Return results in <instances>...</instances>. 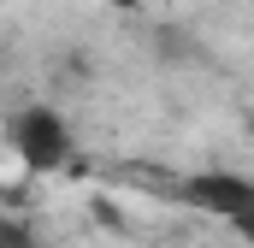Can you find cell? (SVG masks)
<instances>
[{"label":"cell","mask_w":254,"mask_h":248,"mask_svg":"<svg viewBox=\"0 0 254 248\" xmlns=\"http://www.w3.org/2000/svg\"><path fill=\"white\" fill-rule=\"evenodd\" d=\"M0 248H42V243H36L30 219H6V213H0Z\"/></svg>","instance_id":"3957f363"},{"label":"cell","mask_w":254,"mask_h":248,"mask_svg":"<svg viewBox=\"0 0 254 248\" xmlns=\"http://www.w3.org/2000/svg\"><path fill=\"white\" fill-rule=\"evenodd\" d=\"M225 248H243V243H225Z\"/></svg>","instance_id":"52a82bcc"},{"label":"cell","mask_w":254,"mask_h":248,"mask_svg":"<svg viewBox=\"0 0 254 248\" xmlns=\"http://www.w3.org/2000/svg\"><path fill=\"white\" fill-rule=\"evenodd\" d=\"M6 142H12V154H18L30 172H60V166H71V154H77L65 113L60 107H42V101L18 107V113L6 119Z\"/></svg>","instance_id":"6da1fadb"},{"label":"cell","mask_w":254,"mask_h":248,"mask_svg":"<svg viewBox=\"0 0 254 248\" xmlns=\"http://www.w3.org/2000/svg\"><path fill=\"white\" fill-rule=\"evenodd\" d=\"M95 225H107V231H119L125 219H119V207H107V201H95Z\"/></svg>","instance_id":"5b68a950"},{"label":"cell","mask_w":254,"mask_h":248,"mask_svg":"<svg viewBox=\"0 0 254 248\" xmlns=\"http://www.w3.org/2000/svg\"><path fill=\"white\" fill-rule=\"evenodd\" d=\"M101 6H119V12H136L142 0H101Z\"/></svg>","instance_id":"8992f818"},{"label":"cell","mask_w":254,"mask_h":248,"mask_svg":"<svg viewBox=\"0 0 254 248\" xmlns=\"http://www.w3.org/2000/svg\"><path fill=\"white\" fill-rule=\"evenodd\" d=\"M178 201L207 213V219H225L237 231H249V213H254V184L243 172H190L178 184Z\"/></svg>","instance_id":"7a4b0ae2"},{"label":"cell","mask_w":254,"mask_h":248,"mask_svg":"<svg viewBox=\"0 0 254 248\" xmlns=\"http://www.w3.org/2000/svg\"><path fill=\"white\" fill-rule=\"evenodd\" d=\"M154 54H160V60H184V54H190L184 30H178V24H160V30H154Z\"/></svg>","instance_id":"277c9868"}]
</instances>
